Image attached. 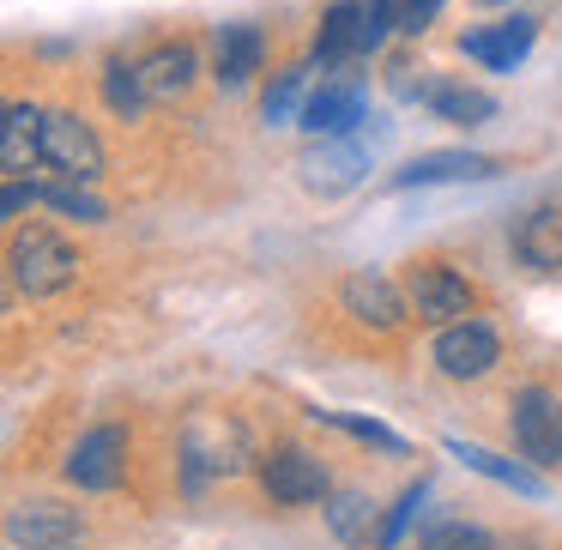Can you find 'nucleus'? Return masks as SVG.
Instances as JSON below:
<instances>
[{
    "mask_svg": "<svg viewBox=\"0 0 562 550\" xmlns=\"http://www.w3.org/2000/svg\"><path fill=\"white\" fill-rule=\"evenodd\" d=\"M514 424V448L538 465V472H557L562 465V400L544 388V381H526L508 405Z\"/></svg>",
    "mask_w": 562,
    "mask_h": 550,
    "instance_id": "nucleus-1",
    "label": "nucleus"
},
{
    "mask_svg": "<svg viewBox=\"0 0 562 550\" xmlns=\"http://www.w3.org/2000/svg\"><path fill=\"white\" fill-rule=\"evenodd\" d=\"M7 260H13V284L25 296H55L79 279V255L55 231H19Z\"/></svg>",
    "mask_w": 562,
    "mask_h": 550,
    "instance_id": "nucleus-2",
    "label": "nucleus"
},
{
    "mask_svg": "<svg viewBox=\"0 0 562 550\" xmlns=\"http://www.w3.org/2000/svg\"><path fill=\"white\" fill-rule=\"evenodd\" d=\"M387 139V127H375V134H327L315 151L303 158V182L315 188V194H345V188H357L369 176V164H375V146Z\"/></svg>",
    "mask_w": 562,
    "mask_h": 550,
    "instance_id": "nucleus-3",
    "label": "nucleus"
},
{
    "mask_svg": "<svg viewBox=\"0 0 562 550\" xmlns=\"http://www.w3.org/2000/svg\"><path fill=\"white\" fill-rule=\"evenodd\" d=\"M405 296H412L417 321H429V327H453V321H465L477 308L472 284L453 267H441V260H412L405 267Z\"/></svg>",
    "mask_w": 562,
    "mask_h": 550,
    "instance_id": "nucleus-4",
    "label": "nucleus"
},
{
    "mask_svg": "<svg viewBox=\"0 0 562 550\" xmlns=\"http://www.w3.org/2000/svg\"><path fill=\"white\" fill-rule=\"evenodd\" d=\"M255 478H260V490H267L279 508H308V502H321L333 490L327 465H321L308 448H272V453H260Z\"/></svg>",
    "mask_w": 562,
    "mask_h": 550,
    "instance_id": "nucleus-5",
    "label": "nucleus"
},
{
    "mask_svg": "<svg viewBox=\"0 0 562 550\" xmlns=\"http://www.w3.org/2000/svg\"><path fill=\"white\" fill-rule=\"evenodd\" d=\"M43 164L61 170L67 182H98L103 176V146H98V134H91V122H79L74 110L43 115Z\"/></svg>",
    "mask_w": 562,
    "mask_h": 550,
    "instance_id": "nucleus-6",
    "label": "nucleus"
},
{
    "mask_svg": "<svg viewBox=\"0 0 562 550\" xmlns=\"http://www.w3.org/2000/svg\"><path fill=\"white\" fill-rule=\"evenodd\" d=\"M127 448H134L127 424L86 429V436H79V448L67 453V484H79V490H115L127 478Z\"/></svg>",
    "mask_w": 562,
    "mask_h": 550,
    "instance_id": "nucleus-7",
    "label": "nucleus"
},
{
    "mask_svg": "<svg viewBox=\"0 0 562 550\" xmlns=\"http://www.w3.org/2000/svg\"><path fill=\"white\" fill-rule=\"evenodd\" d=\"M86 538V520L79 508H61V502H19L7 514V545L13 550H79Z\"/></svg>",
    "mask_w": 562,
    "mask_h": 550,
    "instance_id": "nucleus-8",
    "label": "nucleus"
},
{
    "mask_svg": "<svg viewBox=\"0 0 562 550\" xmlns=\"http://www.w3.org/2000/svg\"><path fill=\"white\" fill-rule=\"evenodd\" d=\"M532 43H538V19H526V13L460 31V55H465V61H477V67H490V74H514V67L532 55Z\"/></svg>",
    "mask_w": 562,
    "mask_h": 550,
    "instance_id": "nucleus-9",
    "label": "nucleus"
},
{
    "mask_svg": "<svg viewBox=\"0 0 562 550\" xmlns=\"http://www.w3.org/2000/svg\"><path fill=\"white\" fill-rule=\"evenodd\" d=\"M496 357H502V339L484 327V321H472V315L436 333V369H441L448 381H477V375H490V369H496Z\"/></svg>",
    "mask_w": 562,
    "mask_h": 550,
    "instance_id": "nucleus-10",
    "label": "nucleus"
},
{
    "mask_svg": "<svg viewBox=\"0 0 562 550\" xmlns=\"http://www.w3.org/2000/svg\"><path fill=\"white\" fill-rule=\"evenodd\" d=\"M363 115H369V98H363V86H357V79H321V86L308 91L296 127H303V134H315V139H327V134H357V122H363Z\"/></svg>",
    "mask_w": 562,
    "mask_h": 550,
    "instance_id": "nucleus-11",
    "label": "nucleus"
},
{
    "mask_svg": "<svg viewBox=\"0 0 562 550\" xmlns=\"http://www.w3.org/2000/svg\"><path fill=\"white\" fill-rule=\"evenodd\" d=\"M502 164L484 158V151H417L405 170L387 176V188H441V182H484Z\"/></svg>",
    "mask_w": 562,
    "mask_h": 550,
    "instance_id": "nucleus-12",
    "label": "nucleus"
},
{
    "mask_svg": "<svg viewBox=\"0 0 562 550\" xmlns=\"http://www.w3.org/2000/svg\"><path fill=\"white\" fill-rule=\"evenodd\" d=\"M260 61H267V37H260V25L236 19V25L212 31V74H218L224 91H243L248 79L260 74Z\"/></svg>",
    "mask_w": 562,
    "mask_h": 550,
    "instance_id": "nucleus-13",
    "label": "nucleus"
},
{
    "mask_svg": "<svg viewBox=\"0 0 562 550\" xmlns=\"http://www.w3.org/2000/svg\"><path fill=\"white\" fill-rule=\"evenodd\" d=\"M339 303H345V315H357L363 327H375V333H393L405 321V303H400V291H393L381 272H345V284H339Z\"/></svg>",
    "mask_w": 562,
    "mask_h": 550,
    "instance_id": "nucleus-14",
    "label": "nucleus"
},
{
    "mask_svg": "<svg viewBox=\"0 0 562 550\" xmlns=\"http://www.w3.org/2000/svg\"><path fill=\"white\" fill-rule=\"evenodd\" d=\"M194 74H200L194 43H158V49L139 61V79H146V98L151 103H176L188 86H194Z\"/></svg>",
    "mask_w": 562,
    "mask_h": 550,
    "instance_id": "nucleus-15",
    "label": "nucleus"
},
{
    "mask_svg": "<svg viewBox=\"0 0 562 550\" xmlns=\"http://www.w3.org/2000/svg\"><path fill=\"white\" fill-rule=\"evenodd\" d=\"M357 55H363V0H333L315 31V61L339 67V61H357Z\"/></svg>",
    "mask_w": 562,
    "mask_h": 550,
    "instance_id": "nucleus-16",
    "label": "nucleus"
},
{
    "mask_svg": "<svg viewBox=\"0 0 562 550\" xmlns=\"http://www.w3.org/2000/svg\"><path fill=\"white\" fill-rule=\"evenodd\" d=\"M441 448L453 453V460H465L472 472H484L490 484H502V490H514V496H544V478L532 472V465H520V460H502V453H490V448H477V441H465V436H448Z\"/></svg>",
    "mask_w": 562,
    "mask_h": 550,
    "instance_id": "nucleus-17",
    "label": "nucleus"
},
{
    "mask_svg": "<svg viewBox=\"0 0 562 550\" xmlns=\"http://www.w3.org/2000/svg\"><path fill=\"white\" fill-rule=\"evenodd\" d=\"M37 158H43V110L37 103H7V122H0V164H7V176H31Z\"/></svg>",
    "mask_w": 562,
    "mask_h": 550,
    "instance_id": "nucleus-18",
    "label": "nucleus"
},
{
    "mask_svg": "<svg viewBox=\"0 0 562 550\" xmlns=\"http://www.w3.org/2000/svg\"><path fill=\"white\" fill-rule=\"evenodd\" d=\"M514 248H520L526 267L538 272H562V206H532L514 231Z\"/></svg>",
    "mask_w": 562,
    "mask_h": 550,
    "instance_id": "nucleus-19",
    "label": "nucleus"
},
{
    "mask_svg": "<svg viewBox=\"0 0 562 550\" xmlns=\"http://www.w3.org/2000/svg\"><path fill=\"white\" fill-rule=\"evenodd\" d=\"M424 110L436 115V122H453V127H484L490 115H496V98L477 86H465V79H436L424 98Z\"/></svg>",
    "mask_w": 562,
    "mask_h": 550,
    "instance_id": "nucleus-20",
    "label": "nucleus"
},
{
    "mask_svg": "<svg viewBox=\"0 0 562 550\" xmlns=\"http://www.w3.org/2000/svg\"><path fill=\"white\" fill-rule=\"evenodd\" d=\"M327 526L339 545L363 550L369 532H375V502H369V490H333L327 496Z\"/></svg>",
    "mask_w": 562,
    "mask_h": 550,
    "instance_id": "nucleus-21",
    "label": "nucleus"
},
{
    "mask_svg": "<svg viewBox=\"0 0 562 550\" xmlns=\"http://www.w3.org/2000/svg\"><path fill=\"white\" fill-rule=\"evenodd\" d=\"M308 67H284V74H272V86L260 91V122L267 127H284V122H296L303 115V103H308Z\"/></svg>",
    "mask_w": 562,
    "mask_h": 550,
    "instance_id": "nucleus-22",
    "label": "nucleus"
},
{
    "mask_svg": "<svg viewBox=\"0 0 562 550\" xmlns=\"http://www.w3.org/2000/svg\"><path fill=\"white\" fill-rule=\"evenodd\" d=\"M103 103H110L122 122H139V110H146V79H139V61L127 67V61H110L103 67Z\"/></svg>",
    "mask_w": 562,
    "mask_h": 550,
    "instance_id": "nucleus-23",
    "label": "nucleus"
},
{
    "mask_svg": "<svg viewBox=\"0 0 562 550\" xmlns=\"http://www.w3.org/2000/svg\"><path fill=\"white\" fill-rule=\"evenodd\" d=\"M315 417L333 424V429H345V436H357V441H369V448H381V453H412V441L393 436L387 424H375V417H357V412H315Z\"/></svg>",
    "mask_w": 562,
    "mask_h": 550,
    "instance_id": "nucleus-24",
    "label": "nucleus"
},
{
    "mask_svg": "<svg viewBox=\"0 0 562 550\" xmlns=\"http://www.w3.org/2000/svg\"><path fill=\"white\" fill-rule=\"evenodd\" d=\"M417 550H496V545H490V532L477 520H441L436 532L417 538Z\"/></svg>",
    "mask_w": 562,
    "mask_h": 550,
    "instance_id": "nucleus-25",
    "label": "nucleus"
},
{
    "mask_svg": "<svg viewBox=\"0 0 562 550\" xmlns=\"http://www.w3.org/2000/svg\"><path fill=\"white\" fill-rule=\"evenodd\" d=\"M424 496H429V478H417V484H405V490H400V502H393L387 526L375 532V545H381V550H400V538H405V526L417 520V508H424Z\"/></svg>",
    "mask_w": 562,
    "mask_h": 550,
    "instance_id": "nucleus-26",
    "label": "nucleus"
},
{
    "mask_svg": "<svg viewBox=\"0 0 562 550\" xmlns=\"http://www.w3.org/2000/svg\"><path fill=\"white\" fill-rule=\"evenodd\" d=\"M43 200H49L55 212H67V218H79V224H103V200L98 194H86V182H55V188H43Z\"/></svg>",
    "mask_w": 562,
    "mask_h": 550,
    "instance_id": "nucleus-27",
    "label": "nucleus"
},
{
    "mask_svg": "<svg viewBox=\"0 0 562 550\" xmlns=\"http://www.w3.org/2000/svg\"><path fill=\"white\" fill-rule=\"evenodd\" d=\"M387 31H400V0H363V55H375Z\"/></svg>",
    "mask_w": 562,
    "mask_h": 550,
    "instance_id": "nucleus-28",
    "label": "nucleus"
},
{
    "mask_svg": "<svg viewBox=\"0 0 562 550\" xmlns=\"http://www.w3.org/2000/svg\"><path fill=\"white\" fill-rule=\"evenodd\" d=\"M429 86H436V79H424V67H412V61H393V67H387V91H393L400 103H424Z\"/></svg>",
    "mask_w": 562,
    "mask_h": 550,
    "instance_id": "nucleus-29",
    "label": "nucleus"
},
{
    "mask_svg": "<svg viewBox=\"0 0 562 550\" xmlns=\"http://www.w3.org/2000/svg\"><path fill=\"white\" fill-rule=\"evenodd\" d=\"M436 13H441V0H400V31L405 37H424L436 25Z\"/></svg>",
    "mask_w": 562,
    "mask_h": 550,
    "instance_id": "nucleus-30",
    "label": "nucleus"
},
{
    "mask_svg": "<svg viewBox=\"0 0 562 550\" xmlns=\"http://www.w3.org/2000/svg\"><path fill=\"white\" fill-rule=\"evenodd\" d=\"M43 200V188H31L25 176H7V194H0V212H7V218H19V212L25 206H37Z\"/></svg>",
    "mask_w": 562,
    "mask_h": 550,
    "instance_id": "nucleus-31",
    "label": "nucleus"
},
{
    "mask_svg": "<svg viewBox=\"0 0 562 550\" xmlns=\"http://www.w3.org/2000/svg\"><path fill=\"white\" fill-rule=\"evenodd\" d=\"M477 7H502V0H477Z\"/></svg>",
    "mask_w": 562,
    "mask_h": 550,
    "instance_id": "nucleus-32",
    "label": "nucleus"
}]
</instances>
